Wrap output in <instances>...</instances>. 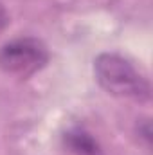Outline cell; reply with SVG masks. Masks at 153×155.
<instances>
[{
    "instance_id": "cell-1",
    "label": "cell",
    "mask_w": 153,
    "mask_h": 155,
    "mask_svg": "<svg viewBox=\"0 0 153 155\" xmlns=\"http://www.w3.org/2000/svg\"><path fill=\"white\" fill-rule=\"evenodd\" d=\"M94 74L103 90L117 97L133 99L139 103L150 101L151 87L148 78L137 67L117 52H103L94 61Z\"/></svg>"
},
{
    "instance_id": "cell-2",
    "label": "cell",
    "mask_w": 153,
    "mask_h": 155,
    "mask_svg": "<svg viewBox=\"0 0 153 155\" xmlns=\"http://www.w3.org/2000/svg\"><path fill=\"white\" fill-rule=\"evenodd\" d=\"M49 61L45 43L33 36L7 41L0 49V69L11 76L29 78L41 71Z\"/></svg>"
},
{
    "instance_id": "cell-3",
    "label": "cell",
    "mask_w": 153,
    "mask_h": 155,
    "mask_svg": "<svg viewBox=\"0 0 153 155\" xmlns=\"http://www.w3.org/2000/svg\"><path fill=\"white\" fill-rule=\"evenodd\" d=\"M65 143L70 148V152H74L76 155H103L99 144L92 139V135L81 128L69 132L65 135Z\"/></svg>"
},
{
    "instance_id": "cell-4",
    "label": "cell",
    "mask_w": 153,
    "mask_h": 155,
    "mask_svg": "<svg viewBox=\"0 0 153 155\" xmlns=\"http://www.w3.org/2000/svg\"><path fill=\"white\" fill-rule=\"evenodd\" d=\"M7 25H9V13H7L5 5L0 2V33H4Z\"/></svg>"
}]
</instances>
